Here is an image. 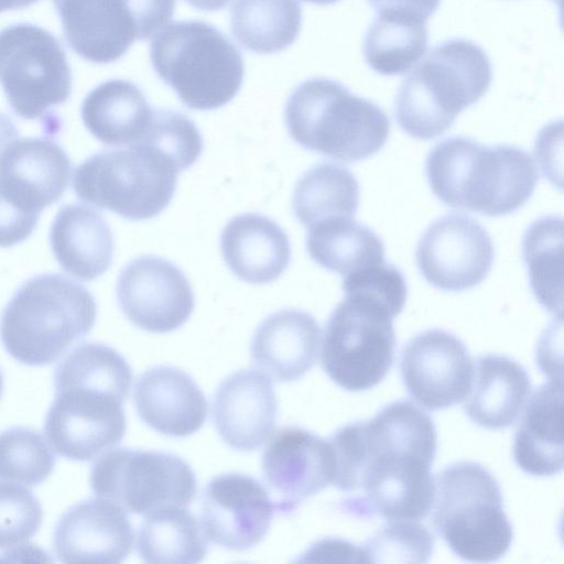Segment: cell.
Here are the masks:
<instances>
[{"instance_id":"cell-38","label":"cell","mask_w":564,"mask_h":564,"mask_svg":"<svg viewBox=\"0 0 564 564\" xmlns=\"http://www.w3.org/2000/svg\"><path fill=\"white\" fill-rule=\"evenodd\" d=\"M434 539L422 524L410 521H390L362 547L366 562L424 563L433 552Z\"/></svg>"},{"instance_id":"cell-12","label":"cell","mask_w":564,"mask_h":564,"mask_svg":"<svg viewBox=\"0 0 564 564\" xmlns=\"http://www.w3.org/2000/svg\"><path fill=\"white\" fill-rule=\"evenodd\" d=\"M123 403L113 394L91 388H56L44 434L57 454L72 460H91L124 436Z\"/></svg>"},{"instance_id":"cell-10","label":"cell","mask_w":564,"mask_h":564,"mask_svg":"<svg viewBox=\"0 0 564 564\" xmlns=\"http://www.w3.org/2000/svg\"><path fill=\"white\" fill-rule=\"evenodd\" d=\"M89 480L97 497L144 516L170 507L186 508L197 491L196 476L180 456L126 447L102 454Z\"/></svg>"},{"instance_id":"cell-5","label":"cell","mask_w":564,"mask_h":564,"mask_svg":"<svg viewBox=\"0 0 564 564\" xmlns=\"http://www.w3.org/2000/svg\"><path fill=\"white\" fill-rule=\"evenodd\" d=\"M284 120L302 148L341 162L373 155L390 133V120L379 106L324 77L310 78L292 91Z\"/></svg>"},{"instance_id":"cell-4","label":"cell","mask_w":564,"mask_h":564,"mask_svg":"<svg viewBox=\"0 0 564 564\" xmlns=\"http://www.w3.org/2000/svg\"><path fill=\"white\" fill-rule=\"evenodd\" d=\"M491 76L490 61L477 44L463 39L441 43L399 87V127L420 140L443 134L458 113L487 93Z\"/></svg>"},{"instance_id":"cell-45","label":"cell","mask_w":564,"mask_h":564,"mask_svg":"<svg viewBox=\"0 0 564 564\" xmlns=\"http://www.w3.org/2000/svg\"><path fill=\"white\" fill-rule=\"evenodd\" d=\"M184 1H186L189 6L194 7L197 10L207 11V12L221 10L230 2V0H184Z\"/></svg>"},{"instance_id":"cell-37","label":"cell","mask_w":564,"mask_h":564,"mask_svg":"<svg viewBox=\"0 0 564 564\" xmlns=\"http://www.w3.org/2000/svg\"><path fill=\"white\" fill-rule=\"evenodd\" d=\"M139 142L171 159L180 171L191 167L204 148L196 124L186 115L169 109H154L152 120Z\"/></svg>"},{"instance_id":"cell-9","label":"cell","mask_w":564,"mask_h":564,"mask_svg":"<svg viewBox=\"0 0 564 564\" xmlns=\"http://www.w3.org/2000/svg\"><path fill=\"white\" fill-rule=\"evenodd\" d=\"M394 314L360 294H345L324 329L321 365L339 387L365 391L380 383L395 352Z\"/></svg>"},{"instance_id":"cell-17","label":"cell","mask_w":564,"mask_h":564,"mask_svg":"<svg viewBox=\"0 0 564 564\" xmlns=\"http://www.w3.org/2000/svg\"><path fill=\"white\" fill-rule=\"evenodd\" d=\"M335 455L329 440L299 426H283L262 455L265 482L281 496L276 510L291 512L333 484Z\"/></svg>"},{"instance_id":"cell-28","label":"cell","mask_w":564,"mask_h":564,"mask_svg":"<svg viewBox=\"0 0 564 564\" xmlns=\"http://www.w3.org/2000/svg\"><path fill=\"white\" fill-rule=\"evenodd\" d=\"M154 109L131 82L111 79L95 87L84 99L80 115L87 130L101 143L132 145L145 133Z\"/></svg>"},{"instance_id":"cell-11","label":"cell","mask_w":564,"mask_h":564,"mask_svg":"<svg viewBox=\"0 0 564 564\" xmlns=\"http://www.w3.org/2000/svg\"><path fill=\"white\" fill-rule=\"evenodd\" d=\"M0 84L17 116L34 120L65 102L72 74L59 41L48 31L19 23L0 31Z\"/></svg>"},{"instance_id":"cell-34","label":"cell","mask_w":564,"mask_h":564,"mask_svg":"<svg viewBox=\"0 0 564 564\" xmlns=\"http://www.w3.org/2000/svg\"><path fill=\"white\" fill-rule=\"evenodd\" d=\"M427 40L424 23L377 15L365 36L366 63L381 75L404 74L425 55Z\"/></svg>"},{"instance_id":"cell-19","label":"cell","mask_w":564,"mask_h":564,"mask_svg":"<svg viewBox=\"0 0 564 564\" xmlns=\"http://www.w3.org/2000/svg\"><path fill=\"white\" fill-rule=\"evenodd\" d=\"M278 401L270 377L254 369L231 373L219 384L213 420L225 443L249 452L262 445L275 427Z\"/></svg>"},{"instance_id":"cell-21","label":"cell","mask_w":564,"mask_h":564,"mask_svg":"<svg viewBox=\"0 0 564 564\" xmlns=\"http://www.w3.org/2000/svg\"><path fill=\"white\" fill-rule=\"evenodd\" d=\"M65 40L83 58L108 64L139 41L130 0H53Z\"/></svg>"},{"instance_id":"cell-18","label":"cell","mask_w":564,"mask_h":564,"mask_svg":"<svg viewBox=\"0 0 564 564\" xmlns=\"http://www.w3.org/2000/svg\"><path fill=\"white\" fill-rule=\"evenodd\" d=\"M53 545L64 563H120L132 551L133 530L121 507L102 498L87 499L59 518Z\"/></svg>"},{"instance_id":"cell-30","label":"cell","mask_w":564,"mask_h":564,"mask_svg":"<svg viewBox=\"0 0 564 564\" xmlns=\"http://www.w3.org/2000/svg\"><path fill=\"white\" fill-rule=\"evenodd\" d=\"M302 24L299 0H236L230 9V32L248 51L272 54L289 47Z\"/></svg>"},{"instance_id":"cell-35","label":"cell","mask_w":564,"mask_h":564,"mask_svg":"<svg viewBox=\"0 0 564 564\" xmlns=\"http://www.w3.org/2000/svg\"><path fill=\"white\" fill-rule=\"evenodd\" d=\"M132 370L113 348L99 343L76 346L56 367L55 388L78 386L111 393L126 401Z\"/></svg>"},{"instance_id":"cell-6","label":"cell","mask_w":564,"mask_h":564,"mask_svg":"<svg viewBox=\"0 0 564 564\" xmlns=\"http://www.w3.org/2000/svg\"><path fill=\"white\" fill-rule=\"evenodd\" d=\"M150 58L160 79L194 110L228 104L240 90L245 64L237 46L214 25L175 21L159 31Z\"/></svg>"},{"instance_id":"cell-43","label":"cell","mask_w":564,"mask_h":564,"mask_svg":"<svg viewBox=\"0 0 564 564\" xmlns=\"http://www.w3.org/2000/svg\"><path fill=\"white\" fill-rule=\"evenodd\" d=\"M377 15L399 18L426 24L441 0H368Z\"/></svg>"},{"instance_id":"cell-15","label":"cell","mask_w":564,"mask_h":564,"mask_svg":"<svg viewBox=\"0 0 564 564\" xmlns=\"http://www.w3.org/2000/svg\"><path fill=\"white\" fill-rule=\"evenodd\" d=\"M400 369L409 394L429 411L460 403L471 388V357L460 339L443 329L412 337L402 350Z\"/></svg>"},{"instance_id":"cell-25","label":"cell","mask_w":564,"mask_h":564,"mask_svg":"<svg viewBox=\"0 0 564 564\" xmlns=\"http://www.w3.org/2000/svg\"><path fill=\"white\" fill-rule=\"evenodd\" d=\"M53 254L66 273L93 281L111 265L113 235L102 215L82 204L63 206L50 229Z\"/></svg>"},{"instance_id":"cell-36","label":"cell","mask_w":564,"mask_h":564,"mask_svg":"<svg viewBox=\"0 0 564 564\" xmlns=\"http://www.w3.org/2000/svg\"><path fill=\"white\" fill-rule=\"evenodd\" d=\"M54 465L55 456L40 433L22 426L0 433V480L36 486Z\"/></svg>"},{"instance_id":"cell-31","label":"cell","mask_w":564,"mask_h":564,"mask_svg":"<svg viewBox=\"0 0 564 564\" xmlns=\"http://www.w3.org/2000/svg\"><path fill=\"white\" fill-rule=\"evenodd\" d=\"M292 204L297 220L307 228L332 218H354L359 205V183L339 164L318 163L299 178Z\"/></svg>"},{"instance_id":"cell-13","label":"cell","mask_w":564,"mask_h":564,"mask_svg":"<svg viewBox=\"0 0 564 564\" xmlns=\"http://www.w3.org/2000/svg\"><path fill=\"white\" fill-rule=\"evenodd\" d=\"M415 257L427 283L445 292H462L487 278L495 248L478 220L452 213L427 227L419 240Z\"/></svg>"},{"instance_id":"cell-40","label":"cell","mask_w":564,"mask_h":564,"mask_svg":"<svg viewBox=\"0 0 564 564\" xmlns=\"http://www.w3.org/2000/svg\"><path fill=\"white\" fill-rule=\"evenodd\" d=\"M345 294H361L386 305L398 316L406 302L408 285L403 273L386 260L343 276Z\"/></svg>"},{"instance_id":"cell-1","label":"cell","mask_w":564,"mask_h":564,"mask_svg":"<svg viewBox=\"0 0 564 564\" xmlns=\"http://www.w3.org/2000/svg\"><path fill=\"white\" fill-rule=\"evenodd\" d=\"M333 484L350 496L341 509L357 518L419 521L431 512V473L437 434L433 420L409 400L384 406L373 419L337 430Z\"/></svg>"},{"instance_id":"cell-24","label":"cell","mask_w":564,"mask_h":564,"mask_svg":"<svg viewBox=\"0 0 564 564\" xmlns=\"http://www.w3.org/2000/svg\"><path fill=\"white\" fill-rule=\"evenodd\" d=\"M220 252L230 271L251 284L275 281L291 262L288 235L258 213L238 215L227 223L220 235Z\"/></svg>"},{"instance_id":"cell-23","label":"cell","mask_w":564,"mask_h":564,"mask_svg":"<svg viewBox=\"0 0 564 564\" xmlns=\"http://www.w3.org/2000/svg\"><path fill=\"white\" fill-rule=\"evenodd\" d=\"M321 329L307 312L285 308L264 318L257 327L250 354L254 365L279 382L304 376L315 364Z\"/></svg>"},{"instance_id":"cell-46","label":"cell","mask_w":564,"mask_h":564,"mask_svg":"<svg viewBox=\"0 0 564 564\" xmlns=\"http://www.w3.org/2000/svg\"><path fill=\"white\" fill-rule=\"evenodd\" d=\"M39 0H0V12L26 8Z\"/></svg>"},{"instance_id":"cell-29","label":"cell","mask_w":564,"mask_h":564,"mask_svg":"<svg viewBox=\"0 0 564 564\" xmlns=\"http://www.w3.org/2000/svg\"><path fill=\"white\" fill-rule=\"evenodd\" d=\"M306 250L314 262L343 276L386 260L382 240L354 218H332L308 227Z\"/></svg>"},{"instance_id":"cell-7","label":"cell","mask_w":564,"mask_h":564,"mask_svg":"<svg viewBox=\"0 0 564 564\" xmlns=\"http://www.w3.org/2000/svg\"><path fill=\"white\" fill-rule=\"evenodd\" d=\"M433 506L435 530L460 558L490 563L508 552L513 529L500 486L484 466L458 462L445 467L435 484Z\"/></svg>"},{"instance_id":"cell-16","label":"cell","mask_w":564,"mask_h":564,"mask_svg":"<svg viewBox=\"0 0 564 564\" xmlns=\"http://www.w3.org/2000/svg\"><path fill=\"white\" fill-rule=\"evenodd\" d=\"M276 510L256 478L226 473L214 477L202 496V529L207 540L230 551H247L260 543Z\"/></svg>"},{"instance_id":"cell-22","label":"cell","mask_w":564,"mask_h":564,"mask_svg":"<svg viewBox=\"0 0 564 564\" xmlns=\"http://www.w3.org/2000/svg\"><path fill=\"white\" fill-rule=\"evenodd\" d=\"M140 419L156 432L184 437L198 431L207 415L203 391L183 370L158 366L143 372L133 393Z\"/></svg>"},{"instance_id":"cell-44","label":"cell","mask_w":564,"mask_h":564,"mask_svg":"<svg viewBox=\"0 0 564 564\" xmlns=\"http://www.w3.org/2000/svg\"><path fill=\"white\" fill-rule=\"evenodd\" d=\"M18 137L19 131L13 121L7 115L0 112V158Z\"/></svg>"},{"instance_id":"cell-3","label":"cell","mask_w":564,"mask_h":564,"mask_svg":"<svg viewBox=\"0 0 564 564\" xmlns=\"http://www.w3.org/2000/svg\"><path fill=\"white\" fill-rule=\"evenodd\" d=\"M96 301L82 284L55 273L22 283L0 318V338L9 355L26 366L56 361L95 325Z\"/></svg>"},{"instance_id":"cell-47","label":"cell","mask_w":564,"mask_h":564,"mask_svg":"<svg viewBox=\"0 0 564 564\" xmlns=\"http://www.w3.org/2000/svg\"><path fill=\"white\" fill-rule=\"evenodd\" d=\"M2 390H3V377H2V373L0 371V398H1V394H2Z\"/></svg>"},{"instance_id":"cell-33","label":"cell","mask_w":564,"mask_h":564,"mask_svg":"<svg viewBox=\"0 0 564 564\" xmlns=\"http://www.w3.org/2000/svg\"><path fill=\"white\" fill-rule=\"evenodd\" d=\"M563 220L544 216L525 230L522 256L532 293L550 313L562 315Z\"/></svg>"},{"instance_id":"cell-20","label":"cell","mask_w":564,"mask_h":564,"mask_svg":"<svg viewBox=\"0 0 564 564\" xmlns=\"http://www.w3.org/2000/svg\"><path fill=\"white\" fill-rule=\"evenodd\" d=\"M67 153L47 138L13 141L0 158V188L20 207L41 215L59 200L70 180Z\"/></svg>"},{"instance_id":"cell-14","label":"cell","mask_w":564,"mask_h":564,"mask_svg":"<svg viewBox=\"0 0 564 564\" xmlns=\"http://www.w3.org/2000/svg\"><path fill=\"white\" fill-rule=\"evenodd\" d=\"M117 301L126 317L150 333H170L192 315L189 281L172 262L145 254L127 263L117 281Z\"/></svg>"},{"instance_id":"cell-32","label":"cell","mask_w":564,"mask_h":564,"mask_svg":"<svg viewBox=\"0 0 564 564\" xmlns=\"http://www.w3.org/2000/svg\"><path fill=\"white\" fill-rule=\"evenodd\" d=\"M137 549L147 563L193 564L204 560L207 538L185 507H170L147 516L137 534Z\"/></svg>"},{"instance_id":"cell-39","label":"cell","mask_w":564,"mask_h":564,"mask_svg":"<svg viewBox=\"0 0 564 564\" xmlns=\"http://www.w3.org/2000/svg\"><path fill=\"white\" fill-rule=\"evenodd\" d=\"M43 510L33 492L11 481H0V549L18 546L40 529Z\"/></svg>"},{"instance_id":"cell-26","label":"cell","mask_w":564,"mask_h":564,"mask_svg":"<svg viewBox=\"0 0 564 564\" xmlns=\"http://www.w3.org/2000/svg\"><path fill=\"white\" fill-rule=\"evenodd\" d=\"M516 464L524 473L546 477L563 469V382L552 379L530 399L512 446Z\"/></svg>"},{"instance_id":"cell-8","label":"cell","mask_w":564,"mask_h":564,"mask_svg":"<svg viewBox=\"0 0 564 564\" xmlns=\"http://www.w3.org/2000/svg\"><path fill=\"white\" fill-rule=\"evenodd\" d=\"M180 172L160 151L138 142L90 155L75 169L72 185L86 204L147 220L169 206Z\"/></svg>"},{"instance_id":"cell-2","label":"cell","mask_w":564,"mask_h":564,"mask_svg":"<svg viewBox=\"0 0 564 564\" xmlns=\"http://www.w3.org/2000/svg\"><path fill=\"white\" fill-rule=\"evenodd\" d=\"M425 173L445 205L492 217L522 207L539 180L535 163L523 149L485 145L462 135L444 139L431 150Z\"/></svg>"},{"instance_id":"cell-42","label":"cell","mask_w":564,"mask_h":564,"mask_svg":"<svg viewBox=\"0 0 564 564\" xmlns=\"http://www.w3.org/2000/svg\"><path fill=\"white\" fill-rule=\"evenodd\" d=\"M139 28V41L156 34L171 20L175 0H130Z\"/></svg>"},{"instance_id":"cell-27","label":"cell","mask_w":564,"mask_h":564,"mask_svg":"<svg viewBox=\"0 0 564 564\" xmlns=\"http://www.w3.org/2000/svg\"><path fill=\"white\" fill-rule=\"evenodd\" d=\"M530 391V378L521 365L503 355L487 354L476 361L464 409L481 427L507 429L519 419Z\"/></svg>"},{"instance_id":"cell-41","label":"cell","mask_w":564,"mask_h":564,"mask_svg":"<svg viewBox=\"0 0 564 564\" xmlns=\"http://www.w3.org/2000/svg\"><path fill=\"white\" fill-rule=\"evenodd\" d=\"M40 215L12 202L0 188V247L9 248L26 240L35 229Z\"/></svg>"}]
</instances>
